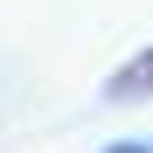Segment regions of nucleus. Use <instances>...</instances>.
Wrapping results in <instances>:
<instances>
[{
    "instance_id": "1",
    "label": "nucleus",
    "mask_w": 153,
    "mask_h": 153,
    "mask_svg": "<svg viewBox=\"0 0 153 153\" xmlns=\"http://www.w3.org/2000/svg\"><path fill=\"white\" fill-rule=\"evenodd\" d=\"M105 97H111V105H139V97H153V42L139 49V56H125V63L105 76Z\"/></svg>"
},
{
    "instance_id": "2",
    "label": "nucleus",
    "mask_w": 153,
    "mask_h": 153,
    "mask_svg": "<svg viewBox=\"0 0 153 153\" xmlns=\"http://www.w3.org/2000/svg\"><path fill=\"white\" fill-rule=\"evenodd\" d=\"M105 153H153L146 139H118V146H105Z\"/></svg>"
}]
</instances>
